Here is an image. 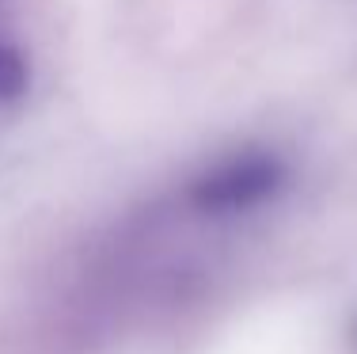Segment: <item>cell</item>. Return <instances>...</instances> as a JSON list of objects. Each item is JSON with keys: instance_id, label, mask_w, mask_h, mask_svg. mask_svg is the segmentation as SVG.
<instances>
[{"instance_id": "1", "label": "cell", "mask_w": 357, "mask_h": 354, "mask_svg": "<svg viewBox=\"0 0 357 354\" xmlns=\"http://www.w3.org/2000/svg\"><path fill=\"white\" fill-rule=\"evenodd\" d=\"M289 187V164L274 149H236L186 183V202L202 217H240L262 209Z\"/></svg>"}, {"instance_id": "2", "label": "cell", "mask_w": 357, "mask_h": 354, "mask_svg": "<svg viewBox=\"0 0 357 354\" xmlns=\"http://www.w3.org/2000/svg\"><path fill=\"white\" fill-rule=\"evenodd\" d=\"M31 88V65L27 54L12 42H0V107L23 99Z\"/></svg>"}]
</instances>
